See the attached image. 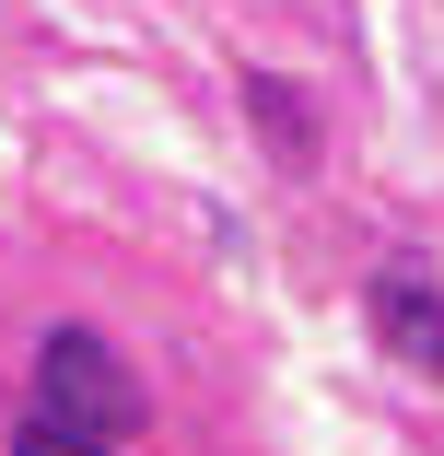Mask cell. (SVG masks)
I'll use <instances>...</instances> for the list:
<instances>
[{"instance_id":"cell-1","label":"cell","mask_w":444,"mask_h":456,"mask_svg":"<svg viewBox=\"0 0 444 456\" xmlns=\"http://www.w3.org/2000/svg\"><path fill=\"white\" fill-rule=\"evenodd\" d=\"M36 421H59L82 444H117V433H141V375L94 328H47L36 339Z\"/></svg>"},{"instance_id":"cell-2","label":"cell","mask_w":444,"mask_h":456,"mask_svg":"<svg viewBox=\"0 0 444 456\" xmlns=\"http://www.w3.org/2000/svg\"><path fill=\"white\" fill-rule=\"evenodd\" d=\"M363 316H375V351L409 362V375H444V281L409 257H386L375 281H363Z\"/></svg>"},{"instance_id":"cell-3","label":"cell","mask_w":444,"mask_h":456,"mask_svg":"<svg viewBox=\"0 0 444 456\" xmlns=\"http://www.w3.org/2000/svg\"><path fill=\"white\" fill-rule=\"evenodd\" d=\"M12 456H106V444H82V433H59V421H24Z\"/></svg>"}]
</instances>
